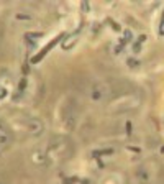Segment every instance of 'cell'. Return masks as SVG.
I'll return each instance as SVG.
<instances>
[{
  "mask_svg": "<svg viewBox=\"0 0 164 184\" xmlns=\"http://www.w3.org/2000/svg\"><path fill=\"white\" fill-rule=\"evenodd\" d=\"M62 38H64V34H59L57 38L51 40V43H49V45H46L44 48H43V50L39 51V54H36V56H33V58H31V63H39V61H41V59H43V58L46 56V54H48V53H49L51 50H53V46H56V45H57V43H59V41H61Z\"/></svg>",
  "mask_w": 164,
  "mask_h": 184,
  "instance_id": "obj_1",
  "label": "cell"
},
{
  "mask_svg": "<svg viewBox=\"0 0 164 184\" xmlns=\"http://www.w3.org/2000/svg\"><path fill=\"white\" fill-rule=\"evenodd\" d=\"M113 150L108 148V150H99V151H94V156H102V155H112Z\"/></svg>",
  "mask_w": 164,
  "mask_h": 184,
  "instance_id": "obj_2",
  "label": "cell"
},
{
  "mask_svg": "<svg viewBox=\"0 0 164 184\" xmlns=\"http://www.w3.org/2000/svg\"><path fill=\"white\" fill-rule=\"evenodd\" d=\"M145 40H146V36H145V34H141V36L138 38V41H136V46H135V51H138V50H140V46H141V43L145 41Z\"/></svg>",
  "mask_w": 164,
  "mask_h": 184,
  "instance_id": "obj_3",
  "label": "cell"
},
{
  "mask_svg": "<svg viewBox=\"0 0 164 184\" xmlns=\"http://www.w3.org/2000/svg\"><path fill=\"white\" fill-rule=\"evenodd\" d=\"M43 36V33H30V34H26V38H41Z\"/></svg>",
  "mask_w": 164,
  "mask_h": 184,
  "instance_id": "obj_4",
  "label": "cell"
},
{
  "mask_svg": "<svg viewBox=\"0 0 164 184\" xmlns=\"http://www.w3.org/2000/svg\"><path fill=\"white\" fill-rule=\"evenodd\" d=\"M159 34H164V13H163V18H161V25H159Z\"/></svg>",
  "mask_w": 164,
  "mask_h": 184,
  "instance_id": "obj_5",
  "label": "cell"
},
{
  "mask_svg": "<svg viewBox=\"0 0 164 184\" xmlns=\"http://www.w3.org/2000/svg\"><path fill=\"white\" fill-rule=\"evenodd\" d=\"M77 178H69V179H64V184H74V183H77Z\"/></svg>",
  "mask_w": 164,
  "mask_h": 184,
  "instance_id": "obj_6",
  "label": "cell"
},
{
  "mask_svg": "<svg viewBox=\"0 0 164 184\" xmlns=\"http://www.w3.org/2000/svg\"><path fill=\"white\" fill-rule=\"evenodd\" d=\"M126 135H131V123H126Z\"/></svg>",
  "mask_w": 164,
  "mask_h": 184,
  "instance_id": "obj_7",
  "label": "cell"
},
{
  "mask_svg": "<svg viewBox=\"0 0 164 184\" xmlns=\"http://www.w3.org/2000/svg\"><path fill=\"white\" fill-rule=\"evenodd\" d=\"M5 96H7V91H5V89H0V99L5 97Z\"/></svg>",
  "mask_w": 164,
  "mask_h": 184,
  "instance_id": "obj_8",
  "label": "cell"
},
{
  "mask_svg": "<svg viewBox=\"0 0 164 184\" xmlns=\"http://www.w3.org/2000/svg\"><path fill=\"white\" fill-rule=\"evenodd\" d=\"M128 64H130V66H138V61H133V59H130V61H128Z\"/></svg>",
  "mask_w": 164,
  "mask_h": 184,
  "instance_id": "obj_9",
  "label": "cell"
}]
</instances>
